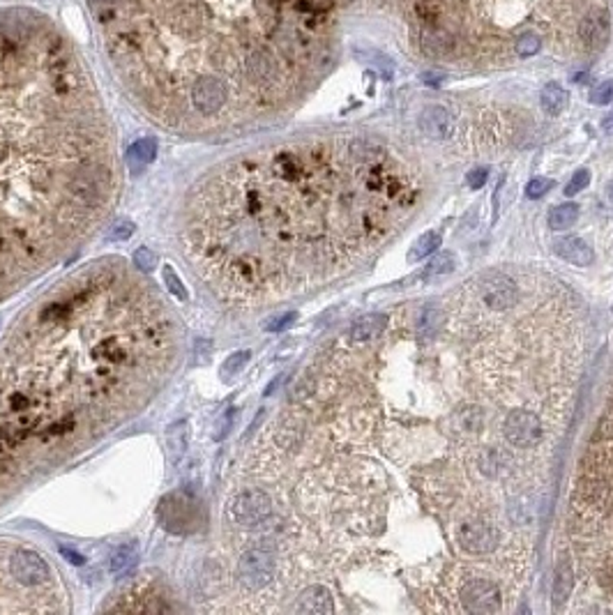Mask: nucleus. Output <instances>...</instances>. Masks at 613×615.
Here are the masks:
<instances>
[{
  "label": "nucleus",
  "instance_id": "f257e3e1",
  "mask_svg": "<svg viewBox=\"0 0 613 615\" xmlns=\"http://www.w3.org/2000/svg\"><path fill=\"white\" fill-rule=\"evenodd\" d=\"M217 183L247 203L242 228L254 240L226 263V274L240 270V286L254 293L306 286L351 267L418 201L408 169L367 139L277 148L235 162Z\"/></svg>",
  "mask_w": 613,
  "mask_h": 615
},
{
  "label": "nucleus",
  "instance_id": "f03ea898",
  "mask_svg": "<svg viewBox=\"0 0 613 615\" xmlns=\"http://www.w3.org/2000/svg\"><path fill=\"white\" fill-rule=\"evenodd\" d=\"M570 528L581 570L613 606V394L581 459Z\"/></svg>",
  "mask_w": 613,
  "mask_h": 615
},
{
  "label": "nucleus",
  "instance_id": "7ed1b4c3",
  "mask_svg": "<svg viewBox=\"0 0 613 615\" xmlns=\"http://www.w3.org/2000/svg\"><path fill=\"white\" fill-rule=\"evenodd\" d=\"M229 518L233 523L254 528L261 525L270 518L272 514V500L270 495L261 491V488H245V491L235 493L229 500Z\"/></svg>",
  "mask_w": 613,
  "mask_h": 615
},
{
  "label": "nucleus",
  "instance_id": "20e7f679",
  "mask_svg": "<svg viewBox=\"0 0 613 615\" xmlns=\"http://www.w3.org/2000/svg\"><path fill=\"white\" fill-rule=\"evenodd\" d=\"M461 609L466 613H498L502 609L500 588L489 579H468L459 590Z\"/></svg>",
  "mask_w": 613,
  "mask_h": 615
},
{
  "label": "nucleus",
  "instance_id": "39448f33",
  "mask_svg": "<svg viewBox=\"0 0 613 615\" xmlns=\"http://www.w3.org/2000/svg\"><path fill=\"white\" fill-rule=\"evenodd\" d=\"M274 556L265 549H249L238 560V579L249 590H261L274 577Z\"/></svg>",
  "mask_w": 613,
  "mask_h": 615
},
{
  "label": "nucleus",
  "instance_id": "423d86ee",
  "mask_svg": "<svg viewBox=\"0 0 613 615\" xmlns=\"http://www.w3.org/2000/svg\"><path fill=\"white\" fill-rule=\"evenodd\" d=\"M502 433H505L507 443L514 447H533L540 443L542 438V422L535 413L528 410H512L507 413L505 422H502Z\"/></svg>",
  "mask_w": 613,
  "mask_h": 615
},
{
  "label": "nucleus",
  "instance_id": "0eeeda50",
  "mask_svg": "<svg viewBox=\"0 0 613 615\" xmlns=\"http://www.w3.org/2000/svg\"><path fill=\"white\" fill-rule=\"evenodd\" d=\"M162 525L171 532H185L196 521V500L190 493L176 491L162 500Z\"/></svg>",
  "mask_w": 613,
  "mask_h": 615
},
{
  "label": "nucleus",
  "instance_id": "6e6552de",
  "mask_svg": "<svg viewBox=\"0 0 613 615\" xmlns=\"http://www.w3.org/2000/svg\"><path fill=\"white\" fill-rule=\"evenodd\" d=\"M457 535H459L461 549H466L468 553H477V556L493 551L498 546V539H500L496 528H493L491 523H484V521L463 523Z\"/></svg>",
  "mask_w": 613,
  "mask_h": 615
},
{
  "label": "nucleus",
  "instance_id": "1a4fd4ad",
  "mask_svg": "<svg viewBox=\"0 0 613 615\" xmlns=\"http://www.w3.org/2000/svg\"><path fill=\"white\" fill-rule=\"evenodd\" d=\"M482 299L489 309H509L519 302V286L505 274L491 272L482 281Z\"/></svg>",
  "mask_w": 613,
  "mask_h": 615
},
{
  "label": "nucleus",
  "instance_id": "9d476101",
  "mask_svg": "<svg viewBox=\"0 0 613 615\" xmlns=\"http://www.w3.org/2000/svg\"><path fill=\"white\" fill-rule=\"evenodd\" d=\"M10 567H12V577L17 579L21 586H37V583L49 581L51 577L49 565H46L35 551H28V549H19L17 553L12 556Z\"/></svg>",
  "mask_w": 613,
  "mask_h": 615
},
{
  "label": "nucleus",
  "instance_id": "9b49d317",
  "mask_svg": "<svg viewBox=\"0 0 613 615\" xmlns=\"http://www.w3.org/2000/svg\"><path fill=\"white\" fill-rule=\"evenodd\" d=\"M579 39L588 51H602L611 39V19L604 10L588 12L579 23Z\"/></svg>",
  "mask_w": 613,
  "mask_h": 615
},
{
  "label": "nucleus",
  "instance_id": "f8f14e48",
  "mask_svg": "<svg viewBox=\"0 0 613 615\" xmlns=\"http://www.w3.org/2000/svg\"><path fill=\"white\" fill-rule=\"evenodd\" d=\"M418 125H420V132L424 134V136H429V139H434V141L450 139L452 132H454V118H452V113L447 111L445 106H438V104L424 106L420 118H418Z\"/></svg>",
  "mask_w": 613,
  "mask_h": 615
},
{
  "label": "nucleus",
  "instance_id": "ddd939ff",
  "mask_svg": "<svg viewBox=\"0 0 613 615\" xmlns=\"http://www.w3.org/2000/svg\"><path fill=\"white\" fill-rule=\"evenodd\" d=\"M554 251L563 258V261H568L572 265H579V267H588V265H593V261H595V251L588 247L586 240L577 238V235H568V238L556 240Z\"/></svg>",
  "mask_w": 613,
  "mask_h": 615
},
{
  "label": "nucleus",
  "instance_id": "4468645a",
  "mask_svg": "<svg viewBox=\"0 0 613 615\" xmlns=\"http://www.w3.org/2000/svg\"><path fill=\"white\" fill-rule=\"evenodd\" d=\"M295 611H300V613H332L334 611L332 595H330V590L323 586L306 588L300 595V599H297Z\"/></svg>",
  "mask_w": 613,
  "mask_h": 615
},
{
  "label": "nucleus",
  "instance_id": "2eb2a0df",
  "mask_svg": "<svg viewBox=\"0 0 613 615\" xmlns=\"http://www.w3.org/2000/svg\"><path fill=\"white\" fill-rule=\"evenodd\" d=\"M187 443H190V427L187 422H176L167 429V454L171 463H178L187 452Z\"/></svg>",
  "mask_w": 613,
  "mask_h": 615
},
{
  "label": "nucleus",
  "instance_id": "dca6fc26",
  "mask_svg": "<svg viewBox=\"0 0 613 615\" xmlns=\"http://www.w3.org/2000/svg\"><path fill=\"white\" fill-rule=\"evenodd\" d=\"M540 101H542V108H544L549 115H561L565 108H568L570 94L561 83L551 81V83H547L544 88H542Z\"/></svg>",
  "mask_w": 613,
  "mask_h": 615
},
{
  "label": "nucleus",
  "instance_id": "f3484780",
  "mask_svg": "<svg viewBox=\"0 0 613 615\" xmlns=\"http://www.w3.org/2000/svg\"><path fill=\"white\" fill-rule=\"evenodd\" d=\"M136 563H139V544L136 542L122 544L111 556V574L113 577H125L127 572L134 570Z\"/></svg>",
  "mask_w": 613,
  "mask_h": 615
},
{
  "label": "nucleus",
  "instance_id": "a211bd4d",
  "mask_svg": "<svg viewBox=\"0 0 613 615\" xmlns=\"http://www.w3.org/2000/svg\"><path fill=\"white\" fill-rule=\"evenodd\" d=\"M155 153H157V146H155L153 139H143V141H139V143H134L127 150L129 171L132 173H141L148 167V164L155 160Z\"/></svg>",
  "mask_w": 613,
  "mask_h": 615
},
{
  "label": "nucleus",
  "instance_id": "6ab92c4d",
  "mask_svg": "<svg viewBox=\"0 0 613 615\" xmlns=\"http://www.w3.org/2000/svg\"><path fill=\"white\" fill-rule=\"evenodd\" d=\"M443 244V235L438 231H427L422 233L418 240L413 242L411 251H408V263H420L427 256H431L434 251Z\"/></svg>",
  "mask_w": 613,
  "mask_h": 615
},
{
  "label": "nucleus",
  "instance_id": "aec40b11",
  "mask_svg": "<svg viewBox=\"0 0 613 615\" xmlns=\"http://www.w3.org/2000/svg\"><path fill=\"white\" fill-rule=\"evenodd\" d=\"M385 325H388V318L383 316V313H374V316H365L360 318L355 325H353L351 330V339H355V341H369V339L379 337Z\"/></svg>",
  "mask_w": 613,
  "mask_h": 615
},
{
  "label": "nucleus",
  "instance_id": "412c9836",
  "mask_svg": "<svg viewBox=\"0 0 613 615\" xmlns=\"http://www.w3.org/2000/svg\"><path fill=\"white\" fill-rule=\"evenodd\" d=\"M575 590V570L570 563H563L556 572V586H554V604L561 606L568 602V597Z\"/></svg>",
  "mask_w": 613,
  "mask_h": 615
},
{
  "label": "nucleus",
  "instance_id": "4be33fe9",
  "mask_svg": "<svg viewBox=\"0 0 613 615\" xmlns=\"http://www.w3.org/2000/svg\"><path fill=\"white\" fill-rule=\"evenodd\" d=\"M579 219V208L575 203H563L549 212V228L551 231H568L577 224Z\"/></svg>",
  "mask_w": 613,
  "mask_h": 615
},
{
  "label": "nucleus",
  "instance_id": "5701e85b",
  "mask_svg": "<svg viewBox=\"0 0 613 615\" xmlns=\"http://www.w3.org/2000/svg\"><path fill=\"white\" fill-rule=\"evenodd\" d=\"M454 270V256L452 254H438L434 261L427 265L422 277L424 279H434V277H443V274H450Z\"/></svg>",
  "mask_w": 613,
  "mask_h": 615
},
{
  "label": "nucleus",
  "instance_id": "b1692460",
  "mask_svg": "<svg viewBox=\"0 0 613 615\" xmlns=\"http://www.w3.org/2000/svg\"><path fill=\"white\" fill-rule=\"evenodd\" d=\"M360 53H362V60H369L372 62V65H376L383 72V76L385 78H390L392 74H395V65H392V62L388 60V56H383L381 51H376V49H358Z\"/></svg>",
  "mask_w": 613,
  "mask_h": 615
},
{
  "label": "nucleus",
  "instance_id": "393cba45",
  "mask_svg": "<svg viewBox=\"0 0 613 615\" xmlns=\"http://www.w3.org/2000/svg\"><path fill=\"white\" fill-rule=\"evenodd\" d=\"M540 49H542L540 37H537V35H533V33H528V35H523V37H519V39H516V53H519V56H521V58H533V56H537Z\"/></svg>",
  "mask_w": 613,
  "mask_h": 615
},
{
  "label": "nucleus",
  "instance_id": "a878e982",
  "mask_svg": "<svg viewBox=\"0 0 613 615\" xmlns=\"http://www.w3.org/2000/svg\"><path fill=\"white\" fill-rule=\"evenodd\" d=\"M591 101L597 106H607L613 101V78L609 81H602L600 85H595V90L591 92Z\"/></svg>",
  "mask_w": 613,
  "mask_h": 615
},
{
  "label": "nucleus",
  "instance_id": "bb28decb",
  "mask_svg": "<svg viewBox=\"0 0 613 615\" xmlns=\"http://www.w3.org/2000/svg\"><path fill=\"white\" fill-rule=\"evenodd\" d=\"M132 233H134V224L127 222V219H118V222L108 228L106 238L111 242H125L127 238H132Z\"/></svg>",
  "mask_w": 613,
  "mask_h": 615
},
{
  "label": "nucleus",
  "instance_id": "cd10ccee",
  "mask_svg": "<svg viewBox=\"0 0 613 615\" xmlns=\"http://www.w3.org/2000/svg\"><path fill=\"white\" fill-rule=\"evenodd\" d=\"M247 360H249V353H247V351L233 353L231 358L224 362V367H222V376H224V378H231V376H235V374L240 372L242 367L247 365Z\"/></svg>",
  "mask_w": 613,
  "mask_h": 615
},
{
  "label": "nucleus",
  "instance_id": "c85d7f7f",
  "mask_svg": "<svg viewBox=\"0 0 613 615\" xmlns=\"http://www.w3.org/2000/svg\"><path fill=\"white\" fill-rule=\"evenodd\" d=\"M164 283H167V288L171 290L173 295H176L178 299H187V290L185 286L180 283L176 270H173L171 265H164Z\"/></svg>",
  "mask_w": 613,
  "mask_h": 615
},
{
  "label": "nucleus",
  "instance_id": "c756f323",
  "mask_svg": "<svg viewBox=\"0 0 613 615\" xmlns=\"http://www.w3.org/2000/svg\"><path fill=\"white\" fill-rule=\"evenodd\" d=\"M459 420H461L463 429H466V431H479V427H482V422H484V417H482V413H479V408L470 406V408L463 410V413H459Z\"/></svg>",
  "mask_w": 613,
  "mask_h": 615
},
{
  "label": "nucleus",
  "instance_id": "7c9ffc66",
  "mask_svg": "<svg viewBox=\"0 0 613 615\" xmlns=\"http://www.w3.org/2000/svg\"><path fill=\"white\" fill-rule=\"evenodd\" d=\"M551 187H554V180H549V178H533L530 183L526 185V196H528V199H542V196H544Z\"/></svg>",
  "mask_w": 613,
  "mask_h": 615
},
{
  "label": "nucleus",
  "instance_id": "2f4dec72",
  "mask_svg": "<svg viewBox=\"0 0 613 615\" xmlns=\"http://www.w3.org/2000/svg\"><path fill=\"white\" fill-rule=\"evenodd\" d=\"M588 183H591V173H588L586 169H579L575 176H572V180L568 183V187H565V196H575L579 194L581 189H586Z\"/></svg>",
  "mask_w": 613,
  "mask_h": 615
},
{
  "label": "nucleus",
  "instance_id": "473e14b6",
  "mask_svg": "<svg viewBox=\"0 0 613 615\" xmlns=\"http://www.w3.org/2000/svg\"><path fill=\"white\" fill-rule=\"evenodd\" d=\"M134 265H139L141 270L150 272L153 267L157 265V256H155V251H150L148 247H141V249H136V254H134Z\"/></svg>",
  "mask_w": 613,
  "mask_h": 615
},
{
  "label": "nucleus",
  "instance_id": "72a5a7b5",
  "mask_svg": "<svg viewBox=\"0 0 613 615\" xmlns=\"http://www.w3.org/2000/svg\"><path fill=\"white\" fill-rule=\"evenodd\" d=\"M297 318V313H284V316H277V318H272L268 325H265V330H268V332H281V330H286L288 325H293V320Z\"/></svg>",
  "mask_w": 613,
  "mask_h": 615
},
{
  "label": "nucleus",
  "instance_id": "f704fd0d",
  "mask_svg": "<svg viewBox=\"0 0 613 615\" xmlns=\"http://www.w3.org/2000/svg\"><path fill=\"white\" fill-rule=\"evenodd\" d=\"M486 178H489V171L486 169H473L468 173V187L470 189H479V187H484V183H486Z\"/></svg>",
  "mask_w": 613,
  "mask_h": 615
},
{
  "label": "nucleus",
  "instance_id": "c9c22d12",
  "mask_svg": "<svg viewBox=\"0 0 613 615\" xmlns=\"http://www.w3.org/2000/svg\"><path fill=\"white\" fill-rule=\"evenodd\" d=\"M60 553L65 556L69 563H74V565H83L85 563V558L81 556V553H76V551H72V549H67V546H60Z\"/></svg>",
  "mask_w": 613,
  "mask_h": 615
},
{
  "label": "nucleus",
  "instance_id": "e433bc0d",
  "mask_svg": "<svg viewBox=\"0 0 613 615\" xmlns=\"http://www.w3.org/2000/svg\"><path fill=\"white\" fill-rule=\"evenodd\" d=\"M602 129L609 134V136H613V113L611 115H607L604 118V122H602Z\"/></svg>",
  "mask_w": 613,
  "mask_h": 615
},
{
  "label": "nucleus",
  "instance_id": "4c0bfd02",
  "mask_svg": "<svg viewBox=\"0 0 613 615\" xmlns=\"http://www.w3.org/2000/svg\"><path fill=\"white\" fill-rule=\"evenodd\" d=\"M422 78H424V83H434V85H436V83H441V78H443V76H436V74H429V72H427Z\"/></svg>",
  "mask_w": 613,
  "mask_h": 615
},
{
  "label": "nucleus",
  "instance_id": "58836bf2",
  "mask_svg": "<svg viewBox=\"0 0 613 615\" xmlns=\"http://www.w3.org/2000/svg\"><path fill=\"white\" fill-rule=\"evenodd\" d=\"M607 196H609V201L613 203V178L607 183Z\"/></svg>",
  "mask_w": 613,
  "mask_h": 615
}]
</instances>
